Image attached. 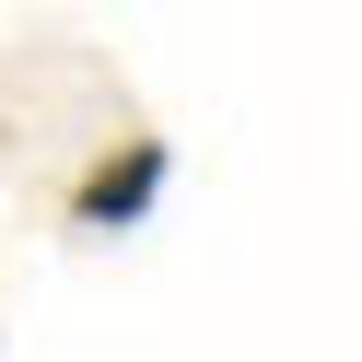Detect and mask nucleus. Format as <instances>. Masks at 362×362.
Masks as SVG:
<instances>
[{
  "mask_svg": "<svg viewBox=\"0 0 362 362\" xmlns=\"http://www.w3.org/2000/svg\"><path fill=\"white\" fill-rule=\"evenodd\" d=\"M164 187H175V152L152 141V129H129V141L71 187V222H82V234H141V222L164 211Z\"/></svg>",
  "mask_w": 362,
  "mask_h": 362,
  "instance_id": "nucleus-1",
  "label": "nucleus"
}]
</instances>
